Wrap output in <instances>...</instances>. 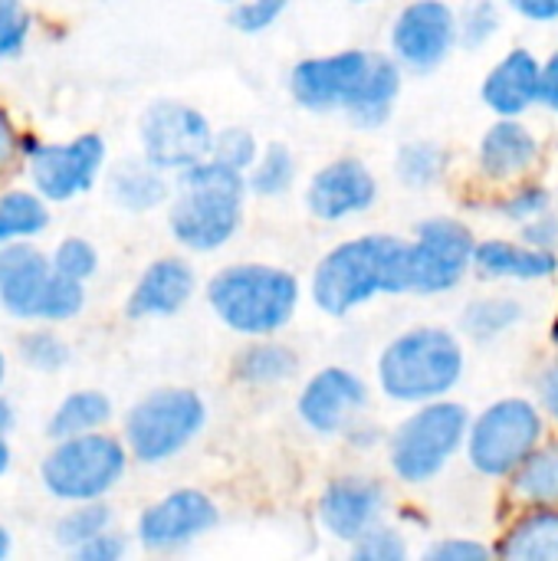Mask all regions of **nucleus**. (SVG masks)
Returning a JSON list of instances; mask_svg holds the SVG:
<instances>
[{"mask_svg":"<svg viewBox=\"0 0 558 561\" xmlns=\"http://www.w3.org/2000/svg\"><path fill=\"white\" fill-rule=\"evenodd\" d=\"M309 296L332 319H345L378 296H408V240L391 233L342 240L316 263Z\"/></svg>","mask_w":558,"mask_h":561,"instance_id":"1","label":"nucleus"},{"mask_svg":"<svg viewBox=\"0 0 558 561\" xmlns=\"http://www.w3.org/2000/svg\"><path fill=\"white\" fill-rule=\"evenodd\" d=\"M250 187L247 174L207 158L178 174L168 201V230L187 253H217L243 227Z\"/></svg>","mask_w":558,"mask_h":561,"instance_id":"2","label":"nucleus"},{"mask_svg":"<svg viewBox=\"0 0 558 561\" xmlns=\"http://www.w3.org/2000/svg\"><path fill=\"white\" fill-rule=\"evenodd\" d=\"M464 342L444 325H414L398 332L375 362L378 391L391 404L405 408L451 398V391L464 381Z\"/></svg>","mask_w":558,"mask_h":561,"instance_id":"3","label":"nucleus"},{"mask_svg":"<svg viewBox=\"0 0 558 561\" xmlns=\"http://www.w3.org/2000/svg\"><path fill=\"white\" fill-rule=\"evenodd\" d=\"M210 312L234 335L270 339L283 332L299 312V279L270 263H230L217 270L204 289Z\"/></svg>","mask_w":558,"mask_h":561,"instance_id":"4","label":"nucleus"},{"mask_svg":"<svg viewBox=\"0 0 558 561\" xmlns=\"http://www.w3.org/2000/svg\"><path fill=\"white\" fill-rule=\"evenodd\" d=\"M470 411L460 401L437 398L411 408V414L388 437V467L408 486L437 480L457 454H464Z\"/></svg>","mask_w":558,"mask_h":561,"instance_id":"5","label":"nucleus"},{"mask_svg":"<svg viewBox=\"0 0 558 561\" xmlns=\"http://www.w3.org/2000/svg\"><path fill=\"white\" fill-rule=\"evenodd\" d=\"M86 306V283L53 270L33 240L0 247V309L20 322H69Z\"/></svg>","mask_w":558,"mask_h":561,"instance_id":"6","label":"nucleus"},{"mask_svg":"<svg viewBox=\"0 0 558 561\" xmlns=\"http://www.w3.org/2000/svg\"><path fill=\"white\" fill-rule=\"evenodd\" d=\"M546 411L529 398H500L470 417L464 457L483 480H510L546 440Z\"/></svg>","mask_w":558,"mask_h":561,"instance_id":"7","label":"nucleus"},{"mask_svg":"<svg viewBox=\"0 0 558 561\" xmlns=\"http://www.w3.org/2000/svg\"><path fill=\"white\" fill-rule=\"evenodd\" d=\"M207 424V404L194 388H155L138 398L122 424L135 463L161 467L184 454Z\"/></svg>","mask_w":558,"mask_h":561,"instance_id":"8","label":"nucleus"},{"mask_svg":"<svg viewBox=\"0 0 558 561\" xmlns=\"http://www.w3.org/2000/svg\"><path fill=\"white\" fill-rule=\"evenodd\" d=\"M128 447L105 431L53 440V450L39 463L43 490L59 503L105 500L128 473Z\"/></svg>","mask_w":558,"mask_h":561,"instance_id":"9","label":"nucleus"},{"mask_svg":"<svg viewBox=\"0 0 558 561\" xmlns=\"http://www.w3.org/2000/svg\"><path fill=\"white\" fill-rule=\"evenodd\" d=\"M214 125L210 118L178 99H158L151 102L138 118V148L141 158L151 161L164 174H181L214 151Z\"/></svg>","mask_w":558,"mask_h":561,"instance_id":"10","label":"nucleus"},{"mask_svg":"<svg viewBox=\"0 0 558 561\" xmlns=\"http://www.w3.org/2000/svg\"><path fill=\"white\" fill-rule=\"evenodd\" d=\"M477 237L454 217H428L408 240V293L441 296L457 289L474 270Z\"/></svg>","mask_w":558,"mask_h":561,"instance_id":"11","label":"nucleus"},{"mask_svg":"<svg viewBox=\"0 0 558 561\" xmlns=\"http://www.w3.org/2000/svg\"><path fill=\"white\" fill-rule=\"evenodd\" d=\"M105 138L82 131L72 141H33L23 138V161L30 184L49 204H69L95 187L105 168Z\"/></svg>","mask_w":558,"mask_h":561,"instance_id":"12","label":"nucleus"},{"mask_svg":"<svg viewBox=\"0 0 558 561\" xmlns=\"http://www.w3.org/2000/svg\"><path fill=\"white\" fill-rule=\"evenodd\" d=\"M372 62L375 53L368 49H339V53L299 59L289 72V92L296 105H303L312 115H332V112L349 115L368 82Z\"/></svg>","mask_w":558,"mask_h":561,"instance_id":"13","label":"nucleus"},{"mask_svg":"<svg viewBox=\"0 0 558 561\" xmlns=\"http://www.w3.org/2000/svg\"><path fill=\"white\" fill-rule=\"evenodd\" d=\"M388 43L408 72H434L460 46L457 10L447 0H411L398 10Z\"/></svg>","mask_w":558,"mask_h":561,"instance_id":"14","label":"nucleus"},{"mask_svg":"<svg viewBox=\"0 0 558 561\" xmlns=\"http://www.w3.org/2000/svg\"><path fill=\"white\" fill-rule=\"evenodd\" d=\"M220 510L217 503L194 486L171 490L151 506L141 510L135 539L145 552H178L197 539H204L210 529H217Z\"/></svg>","mask_w":558,"mask_h":561,"instance_id":"15","label":"nucleus"},{"mask_svg":"<svg viewBox=\"0 0 558 561\" xmlns=\"http://www.w3.org/2000/svg\"><path fill=\"white\" fill-rule=\"evenodd\" d=\"M368 411V385L362 375L342 365L319 368L296 398L299 421L319 437L345 434Z\"/></svg>","mask_w":558,"mask_h":561,"instance_id":"16","label":"nucleus"},{"mask_svg":"<svg viewBox=\"0 0 558 561\" xmlns=\"http://www.w3.org/2000/svg\"><path fill=\"white\" fill-rule=\"evenodd\" d=\"M306 210L322 224H342L375 207L378 201V178L362 158L342 154L322 164L306 184Z\"/></svg>","mask_w":558,"mask_h":561,"instance_id":"17","label":"nucleus"},{"mask_svg":"<svg viewBox=\"0 0 558 561\" xmlns=\"http://www.w3.org/2000/svg\"><path fill=\"white\" fill-rule=\"evenodd\" d=\"M388 510V490L375 477L345 473L335 477L319 496V523L335 542H355L382 523Z\"/></svg>","mask_w":558,"mask_h":561,"instance_id":"18","label":"nucleus"},{"mask_svg":"<svg viewBox=\"0 0 558 561\" xmlns=\"http://www.w3.org/2000/svg\"><path fill=\"white\" fill-rule=\"evenodd\" d=\"M194 289H197V276L184 256H158L135 279L125 299V316L128 319L178 316L194 299Z\"/></svg>","mask_w":558,"mask_h":561,"instance_id":"19","label":"nucleus"},{"mask_svg":"<svg viewBox=\"0 0 558 561\" xmlns=\"http://www.w3.org/2000/svg\"><path fill=\"white\" fill-rule=\"evenodd\" d=\"M539 82H543V59L533 49L516 46L503 53L493 62V69L483 76L480 99L497 118H520L533 105H539Z\"/></svg>","mask_w":558,"mask_h":561,"instance_id":"20","label":"nucleus"},{"mask_svg":"<svg viewBox=\"0 0 558 561\" xmlns=\"http://www.w3.org/2000/svg\"><path fill=\"white\" fill-rule=\"evenodd\" d=\"M539 138L520 118H497L477 145V171L493 184L526 178L539 164Z\"/></svg>","mask_w":558,"mask_h":561,"instance_id":"21","label":"nucleus"},{"mask_svg":"<svg viewBox=\"0 0 558 561\" xmlns=\"http://www.w3.org/2000/svg\"><path fill=\"white\" fill-rule=\"evenodd\" d=\"M474 270L487 279L543 283L558 273V253L529 247L526 240H480Z\"/></svg>","mask_w":558,"mask_h":561,"instance_id":"22","label":"nucleus"},{"mask_svg":"<svg viewBox=\"0 0 558 561\" xmlns=\"http://www.w3.org/2000/svg\"><path fill=\"white\" fill-rule=\"evenodd\" d=\"M105 191H109V201L115 207L128 210V214H151L161 204H168L171 194H174L168 174L158 171L141 154L128 158V161H118L105 178Z\"/></svg>","mask_w":558,"mask_h":561,"instance_id":"23","label":"nucleus"},{"mask_svg":"<svg viewBox=\"0 0 558 561\" xmlns=\"http://www.w3.org/2000/svg\"><path fill=\"white\" fill-rule=\"evenodd\" d=\"M493 552L506 561H558V506H526Z\"/></svg>","mask_w":558,"mask_h":561,"instance_id":"24","label":"nucleus"},{"mask_svg":"<svg viewBox=\"0 0 558 561\" xmlns=\"http://www.w3.org/2000/svg\"><path fill=\"white\" fill-rule=\"evenodd\" d=\"M401 85H405V66L395 56L375 53L368 82H365L358 102L352 105L349 122L358 125V128H382L391 118V112H395V105L401 99Z\"/></svg>","mask_w":558,"mask_h":561,"instance_id":"25","label":"nucleus"},{"mask_svg":"<svg viewBox=\"0 0 558 561\" xmlns=\"http://www.w3.org/2000/svg\"><path fill=\"white\" fill-rule=\"evenodd\" d=\"M299 375L296 348L270 339H250V345L234 358V378L250 388H276Z\"/></svg>","mask_w":558,"mask_h":561,"instance_id":"26","label":"nucleus"},{"mask_svg":"<svg viewBox=\"0 0 558 561\" xmlns=\"http://www.w3.org/2000/svg\"><path fill=\"white\" fill-rule=\"evenodd\" d=\"M115 408L112 398L99 388H79L72 394H66L56 411L46 421V437L49 440H66V437H79V434H92V431H105L112 421Z\"/></svg>","mask_w":558,"mask_h":561,"instance_id":"27","label":"nucleus"},{"mask_svg":"<svg viewBox=\"0 0 558 561\" xmlns=\"http://www.w3.org/2000/svg\"><path fill=\"white\" fill-rule=\"evenodd\" d=\"M49 227V201L36 187H10L0 194V247L36 240Z\"/></svg>","mask_w":558,"mask_h":561,"instance_id":"28","label":"nucleus"},{"mask_svg":"<svg viewBox=\"0 0 558 561\" xmlns=\"http://www.w3.org/2000/svg\"><path fill=\"white\" fill-rule=\"evenodd\" d=\"M520 506H558V440H543L533 457L510 477Z\"/></svg>","mask_w":558,"mask_h":561,"instance_id":"29","label":"nucleus"},{"mask_svg":"<svg viewBox=\"0 0 558 561\" xmlns=\"http://www.w3.org/2000/svg\"><path fill=\"white\" fill-rule=\"evenodd\" d=\"M526 309L516 296H487L474 299L460 312V332L470 342H497L523 322Z\"/></svg>","mask_w":558,"mask_h":561,"instance_id":"30","label":"nucleus"},{"mask_svg":"<svg viewBox=\"0 0 558 561\" xmlns=\"http://www.w3.org/2000/svg\"><path fill=\"white\" fill-rule=\"evenodd\" d=\"M451 154L444 145L431 141V138H414L405 141L395 154V174L405 187L411 191H428L434 187L444 174H447Z\"/></svg>","mask_w":558,"mask_h":561,"instance_id":"31","label":"nucleus"},{"mask_svg":"<svg viewBox=\"0 0 558 561\" xmlns=\"http://www.w3.org/2000/svg\"><path fill=\"white\" fill-rule=\"evenodd\" d=\"M296 184V154L273 141L260 151L253 168L247 171V187L253 197H283Z\"/></svg>","mask_w":558,"mask_h":561,"instance_id":"32","label":"nucleus"},{"mask_svg":"<svg viewBox=\"0 0 558 561\" xmlns=\"http://www.w3.org/2000/svg\"><path fill=\"white\" fill-rule=\"evenodd\" d=\"M105 529H112V510L102 500H89V503H72V510H66L56 519L53 539L66 552H76L79 546H86Z\"/></svg>","mask_w":558,"mask_h":561,"instance_id":"33","label":"nucleus"},{"mask_svg":"<svg viewBox=\"0 0 558 561\" xmlns=\"http://www.w3.org/2000/svg\"><path fill=\"white\" fill-rule=\"evenodd\" d=\"M20 362L39 375H56L69 365L72 348L62 335H56L53 329H30L26 335H20Z\"/></svg>","mask_w":558,"mask_h":561,"instance_id":"34","label":"nucleus"},{"mask_svg":"<svg viewBox=\"0 0 558 561\" xmlns=\"http://www.w3.org/2000/svg\"><path fill=\"white\" fill-rule=\"evenodd\" d=\"M503 26V7L497 0H470L457 10V33L464 49H483L497 39Z\"/></svg>","mask_w":558,"mask_h":561,"instance_id":"35","label":"nucleus"},{"mask_svg":"<svg viewBox=\"0 0 558 561\" xmlns=\"http://www.w3.org/2000/svg\"><path fill=\"white\" fill-rule=\"evenodd\" d=\"M49 260H53L56 273H62V276L76 279V283H89L99 273V250L86 237H62L53 247Z\"/></svg>","mask_w":558,"mask_h":561,"instance_id":"36","label":"nucleus"},{"mask_svg":"<svg viewBox=\"0 0 558 561\" xmlns=\"http://www.w3.org/2000/svg\"><path fill=\"white\" fill-rule=\"evenodd\" d=\"M260 141H257V135L250 131V128H240V125H230V128H220L217 131V138H214V151H210V158H217V161H224V164H230V168H237V171H250L253 168V161L260 158Z\"/></svg>","mask_w":558,"mask_h":561,"instance_id":"37","label":"nucleus"},{"mask_svg":"<svg viewBox=\"0 0 558 561\" xmlns=\"http://www.w3.org/2000/svg\"><path fill=\"white\" fill-rule=\"evenodd\" d=\"M411 556L405 536L391 526H372L365 536L352 542V559L355 561H405Z\"/></svg>","mask_w":558,"mask_h":561,"instance_id":"38","label":"nucleus"},{"mask_svg":"<svg viewBox=\"0 0 558 561\" xmlns=\"http://www.w3.org/2000/svg\"><path fill=\"white\" fill-rule=\"evenodd\" d=\"M30 10L23 0H0V66L7 59H16L30 39Z\"/></svg>","mask_w":558,"mask_h":561,"instance_id":"39","label":"nucleus"},{"mask_svg":"<svg viewBox=\"0 0 558 561\" xmlns=\"http://www.w3.org/2000/svg\"><path fill=\"white\" fill-rule=\"evenodd\" d=\"M286 7L289 0H237L230 10V26L247 36L266 33L286 13Z\"/></svg>","mask_w":558,"mask_h":561,"instance_id":"40","label":"nucleus"},{"mask_svg":"<svg viewBox=\"0 0 558 561\" xmlns=\"http://www.w3.org/2000/svg\"><path fill=\"white\" fill-rule=\"evenodd\" d=\"M549 207H553V194L543 184H523V187H516L513 194H506L500 201V217H506L510 224L523 227L526 220L546 214Z\"/></svg>","mask_w":558,"mask_h":561,"instance_id":"41","label":"nucleus"},{"mask_svg":"<svg viewBox=\"0 0 558 561\" xmlns=\"http://www.w3.org/2000/svg\"><path fill=\"white\" fill-rule=\"evenodd\" d=\"M424 556L431 561H487L493 559L497 552L487 549V546L477 542V539H441V542H434Z\"/></svg>","mask_w":558,"mask_h":561,"instance_id":"42","label":"nucleus"},{"mask_svg":"<svg viewBox=\"0 0 558 561\" xmlns=\"http://www.w3.org/2000/svg\"><path fill=\"white\" fill-rule=\"evenodd\" d=\"M125 552H128V542H125L118 533L105 529V533H99L95 539H89L86 546H79L72 556L79 561H118Z\"/></svg>","mask_w":558,"mask_h":561,"instance_id":"43","label":"nucleus"},{"mask_svg":"<svg viewBox=\"0 0 558 561\" xmlns=\"http://www.w3.org/2000/svg\"><path fill=\"white\" fill-rule=\"evenodd\" d=\"M520 240H526L529 247H539V250H556L558 247V217L556 214H539L533 220H526L520 227Z\"/></svg>","mask_w":558,"mask_h":561,"instance_id":"44","label":"nucleus"},{"mask_svg":"<svg viewBox=\"0 0 558 561\" xmlns=\"http://www.w3.org/2000/svg\"><path fill=\"white\" fill-rule=\"evenodd\" d=\"M23 158V135L16 131L10 112L0 105V174H7Z\"/></svg>","mask_w":558,"mask_h":561,"instance_id":"45","label":"nucleus"},{"mask_svg":"<svg viewBox=\"0 0 558 561\" xmlns=\"http://www.w3.org/2000/svg\"><path fill=\"white\" fill-rule=\"evenodd\" d=\"M506 7L529 23H558V0H506Z\"/></svg>","mask_w":558,"mask_h":561,"instance_id":"46","label":"nucleus"},{"mask_svg":"<svg viewBox=\"0 0 558 561\" xmlns=\"http://www.w3.org/2000/svg\"><path fill=\"white\" fill-rule=\"evenodd\" d=\"M536 401L539 408L546 411L549 421L558 424V358L539 375V385H536Z\"/></svg>","mask_w":558,"mask_h":561,"instance_id":"47","label":"nucleus"},{"mask_svg":"<svg viewBox=\"0 0 558 561\" xmlns=\"http://www.w3.org/2000/svg\"><path fill=\"white\" fill-rule=\"evenodd\" d=\"M539 105L558 115V49L543 59V82H539Z\"/></svg>","mask_w":558,"mask_h":561,"instance_id":"48","label":"nucleus"},{"mask_svg":"<svg viewBox=\"0 0 558 561\" xmlns=\"http://www.w3.org/2000/svg\"><path fill=\"white\" fill-rule=\"evenodd\" d=\"M13 421H16V414H13L10 401L0 398V437H7V434L13 431Z\"/></svg>","mask_w":558,"mask_h":561,"instance_id":"49","label":"nucleus"},{"mask_svg":"<svg viewBox=\"0 0 558 561\" xmlns=\"http://www.w3.org/2000/svg\"><path fill=\"white\" fill-rule=\"evenodd\" d=\"M10 470V444H7V437H0V477Z\"/></svg>","mask_w":558,"mask_h":561,"instance_id":"50","label":"nucleus"},{"mask_svg":"<svg viewBox=\"0 0 558 561\" xmlns=\"http://www.w3.org/2000/svg\"><path fill=\"white\" fill-rule=\"evenodd\" d=\"M10 546H13V542H10V533H7V526H0V561L10 556Z\"/></svg>","mask_w":558,"mask_h":561,"instance_id":"51","label":"nucleus"},{"mask_svg":"<svg viewBox=\"0 0 558 561\" xmlns=\"http://www.w3.org/2000/svg\"><path fill=\"white\" fill-rule=\"evenodd\" d=\"M3 378H7V358H3V352H0V388H3Z\"/></svg>","mask_w":558,"mask_h":561,"instance_id":"52","label":"nucleus"},{"mask_svg":"<svg viewBox=\"0 0 558 561\" xmlns=\"http://www.w3.org/2000/svg\"><path fill=\"white\" fill-rule=\"evenodd\" d=\"M553 342L558 345V316H556V322H553Z\"/></svg>","mask_w":558,"mask_h":561,"instance_id":"53","label":"nucleus"},{"mask_svg":"<svg viewBox=\"0 0 558 561\" xmlns=\"http://www.w3.org/2000/svg\"><path fill=\"white\" fill-rule=\"evenodd\" d=\"M352 3H372V0H352Z\"/></svg>","mask_w":558,"mask_h":561,"instance_id":"54","label":"nucleus"},{"mask_svg":"<svg viewBox=\"0 0 558 561\" xmlns=\"http://www.w3.org/2000/svg\"><path fill=\"white\" fill-rule=\"evenodd\" d=\"M224 3H237V0H224Z\"/></svg>","mask_w":558,"mask_h":561,"instance_id":"55","label":"nucleus"}]
</instances>
